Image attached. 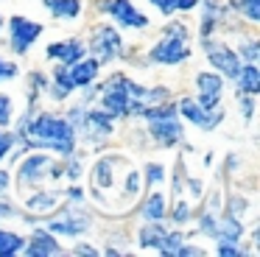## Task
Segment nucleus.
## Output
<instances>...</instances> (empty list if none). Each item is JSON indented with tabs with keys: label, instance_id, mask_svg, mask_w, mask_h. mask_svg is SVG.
Wrapping results in <instances>:
<instances>
[{
	"label": "nucleus",
	"instance_id": "29",
	"mask_svg": "<svg viewBox=\"0 0 260 257\" xmlns=\"http://www.w3.org/2000/svg\"><path fill=\"white\" fill-rule=\"evenodd\" d=\"M238 56H241V61H257L260 59V42L249 34V37H241V45H238Z\"/></svg>",
	"mask_w": 260,
	"mask_h": 257
},
{
	"label": "nucleus",
	"instance_id": "39",
	"mask_svg": "<svg viewBox=\"0 0 260 257\" xmlns=\"http://www.w3.org/2000/svg\"><path fill=\"white\" fill-rule=\"evenodd\" d=\"M199 254H204V249H199V246H193V243H182L179 249H176V257H199Z\"/></svg>",
	"mask_w": 260,
	"mask_h": 257
},
{
	"label": "nucleus",
	"instance_id": "36",
	"mask_svg": "<svg viewBox=\"0 0 260 257\" xmlns=\"http://www.w3.org/2000/svg\"><path fill=\"white\" fill-rule=\"evenodd\" d=\"M148 6H154L162 17H174V0H148Z\"/></svg>",
	"mask_w": 260,
	"mask_h": 257
},
{
	"label": "nucleus",
	"instance_id": "21",
	"mask_svg": "<svg viewBox=\"0 0 260 257\" xmlns=\"http://www.w3.org/2000/svg\"><path fill=\"white\" fill-rule=\"evenodd\" d=\"M235 81V92L241 95H260V67L257 61H241V70L232 78Z\"/></svg>",
	"mask_w": 260,
	"mask_h": 257
},
{
	"label": "nucleus",
	"instance_id": "41",
	"mask_svg": "<svg viewBox=\"0 0 260 257\" xmlns=\"http://www.w3.org/2000/svg\"><path fill=\"white\" fill-rule=\"evenodd\" d=\"M3 25H6V20H3V14H0V31H3Z\"/></svg>",
	"mask_w": 260,
	"mask_h": 257
},
{
	"label": "nucleus",
	"instance_id": "1",
	"mask_svg": "<svg viewBox=\"0 0 260 257\" xmlns=\"http://www.w3.org/2000/svg\"><path fill=\"white\" fill-rule=\"evenodd\" d=\"M14 137H17L20 148L14 151V156L9 159H20L25 151H53L59 156H68L79 148V134L70 126V120L64 115H53V112L28 106L14 123Z\"/></svg>",
	"mask_w": 260,
	"mask_h": 257
},
{
	"label": "nucleus",
	"instance_id": "24",
	"mask_svg": "<svg viewBox=\"0 0 260 257\" xmlns=\"http://www.w3.org/2000/svg\"><path fill=\"white\" fill-rule=\"evenodd\" d=\"M193 215H196L193 201H185L182 196H174L168 212H165V218H171V223H174V227H187V223H193Z\"/></svg>",
	"mask_w": 260,
	"mask_h": 257
},
{
	"label": "nucleus",
	"instance_id": "31",
	"mask_svg": "<svg viewBox=\"0 0 260 257\" xmlns=\"http://www.w3.org/2000/svg\"><path fill=\"white\" fill-rule=\"evenodd\" d=\"M235 98H238V106H241L243 123H252L254 120V112H257V95H241V92H235Z\"/></svg>",
	"mask_w": 260,
	"mask_h": 257
},
{
	"label": "nucleus",
	"instance_id": "8",
	"mask_svg": "<svg viewBox=\"0 0 260 257\" xmlns=\"http://www.w3.org/2000/svg\"><path fill=\"white\" fill-rule=\"evenodd\" d=\"M9 25V50L14 56H25L37 45V39L45 34V25L40 20H31L25 14H12L6 20Z\"/></svg>",
	"mask_w": 260,
	"mask_h": 257
},
{
	"label": "nucleus",
	"instance_id": "10",
	"mask_svg": "<svg viewBox=\"0 0 260 257\" xmlns=\"http://www.w3.org/2000/svg\"><path fill=\"white\" fill-rule=\"evenodd\" d=\"M202 50H204L207 65L213 67L215 73H221L226 81H232V78L238 76V70H241V56H238V50L232 48L230 42L207 37V39H202Z\"/></svg>",
	"mask_w": 260,
	"mask_h": 257
},
{
	"label": "nucleus",
	"instance_id": "11",
	"mask_svg": "<svg viewBox=\"0 0 260 257\" xmlns=\"http://www.w3.org/2000/svg\"><path fill=\"white\" fill-rule=\"evenodd\" d=\"M115 123L118 120H115L112 115H107L104 109L87 104L84 112H81V117H79V123H76L73 128H76L79 137L90 140V143H107V140L115 134Z\"/></svg>",
	"mask_w": 260,
	"mask_h": 257
},
{
	"label": "nucleus",
	"instance_id": "12",
	"mask_svg": "<svg viewBox=\"0 0 260 257\" xmlns=\"http://www.w3.org/2000/svg\"><path fill=\"white\" fill-rule=\"evenodd\" d=\"M62 190H48V187H34V193L25 196L23 201V218L25 221H42V218L53 215L62 207Z\"/></svg>",
	"mask_w": 260,
	"mask_h": 257
},
{
	"label": "nucleus",
	"instance_id": "19",
	"mask_svg": "<svg viewBox=\"0 0 260 257\" xmlns=\"http://www.w3.org/2000/svg\"><path fill=\"white\" fill-rule=\"evenodd\" d=\"M168 232H171V227L162 221H143L140 229H137V249L140 251H157L159 254Z\"/></svg>",
	"mask_w": 260,
	"mask_h": 257
},
{
	"label": "nucleus",
	"instance_id": "17",
	"mask_svg": "<svg viewBox=\"0 0 260 257\" xmlns=\"http://www.w3.org/2000/svg\"><path fill=\"white\" fill-rule=\"evenodd\" d=\"M120 159L123 156L120 154H104V156H98L95 159V165H92V171H90V179H92V193H98V190H112L115 187V168L120 165Z\"/></svg>",
	"mask_w": 260,
	"mask_h": 257
},
{
	"label": "nucleus",
	"instance_id": "34",
	"mask_svg": "<svg viewBox=\"0 0 260 257\" xmlns=\"http://www.w3.org/2000/svg\"><path fill=\"white\" fill-rule=\"evenodd\" d=\"M20 76V65L17 61H9L0 56V81H12V78Z\"/></svg>",
	"mask_w": 260,
	"mask_h": 257
},
{
	"label": "nucleus",
	"instance_id": "25",
	"mask_svg": "<svg viewBox=\"0 0 260 257\" xmlns=\"http://www.w3.org/2000/svg\"><path fill=\"white\" fill-rule=\"evenodd\" d=\"M226 9L246 20L249 28L260 25V0H226Z\"/></svg>",
	"mask_w": 260,
	"mask_h": 257
},
{
	"label": "nucleus",
	"instance_id": "38",
	"mask_svg": "<svg viewBox=\"0 0 260 257\" xmlns=\"http://www.w3.org/2000/svg\"><path fill=\"white\" fill-rule=\"evenodd\" d=\"M17 207H14V201H9V199H0V221H6V218H14L17 215Z\"/></svg>",
	"mask_w": 260,
	"mask_h": 257
},
{
	"label": "nucleus",
	"instance_id": "28",
	"mask_svg": "<svg viewBox=\"0 0 260 257\" xmlns=\"http://www.w3.org/2000/svg\"><path fill=\"white\" fill-rule=\"evenodd\" d=\"M213 254H218V257H249V254H254V251H246V249H241V243L238 240H213Z\"/></svg>",
	"mask_w": 260,
	"mask_h": 257
},
{
	"label": "nucleus",
	"instance_id": "3",
	"mask_svg": "<svg viewBox=\"0 0 260 257\" xmlns=\"http://www.w3.org/2000/svg\"><path fill=\"white\" fill-rule=\"evenodd\" d=\"M45 229H51L56 238H79V235L90 232L92 229V215L84 210V201H68L59 207L53 215H48Z\"/></svg>",
	"mask_w": 260,
	"mask_h": 257
},
{
	"label": "nucleus",
	"instance_id": "30",
	"mask_svg": "<svg viewBox=\"0 0 260 257\" xmlns=\"http://www.w3.org/2000/svg\"><path fill=\"white\" fill-rule=\"evenodd\" d=\"M14 98L9 92H0V128H9L14 123Z\"/></svg>",
	"mask_w": 260,
	"mask_h": 257
},
{
	"label": "nucleus",
	"instance_id": "32",
	"mask_svg": "<svg viewBox=\"0 0 260 257\" xmlns=\"http://www.w3.org/2000/svg\"><path fill=\"white\" fill-rule=\"evenodd\" d=\"M14 148H17V137H14V132L0 128V162H6Z\"/></svg>",
	"mask_w": 260,
	"mask_h": 257
},
{
	"label": "nucleus",
	"instance_id": "22",
	"mask_svg": "<svg viewBox=\"0 0 260 257\" xmlns=\"http://www.w3.org/2000/svg\"><path fill=\"white\" fill-rule=\"evenodd\" d=\"M42 9L53 17V20H79L81 11H84V0H40Z\"/></svg>",
	"mask_w": 260,
	"mask_h": 257
},
{
	"label": "nucleus",
	"instance_id": "27",
	"mask_svg": "<svg viewBox=\"0 0 260 257\" xmlns=\"http://www.w3.org/2000/svg\"><path fill=\"white\" fill-rule=\"evenodd\" d=\"M140 176H143V184H146V187H159V184L168 179V168H165L162 162H146Z\"/></svg>",
	"mask_w": 260,
	"mask_h": 257
},
{
	"label": "nucleus",
	"instance_id": "37",
	"mask_svg": "<svg viewBox=\"0 0 260 257\" xmlns=\"http://www.w3.org/2000/svg\"><path fill=\"white\" fill-rule=\"evenodd\" d=\"M199 0H174V14H187V11H196Z\"/></svg>",
	"mask_w": 260,
	"mask_h": 257
},
{
	"label": "nucleus",
	"instance_id": "7",
	"mask_svg": "<svg viewBox=\"0 0 260 257\" xmlns=\"http://www.w3.org/2000/svg\"><path fill=\"white\" fill-rule=\"evenodd\" d=\"M95 11L98 14H107L118 22V28H126V31H146L151 25L148 14H143L135 6V0H95Z\"/></svg>",
	"mask_w": 260,
	"mask_h": 257
},
{
	"label": "nucleus",
	"instance_id": "4",
	"mask_svg": "<svg viewBox=\"0 0 260 257\" xmlns=\"http://www.w3.org/2000/svg\"><path fill=\"white\" fill-rule=\"evenodd\" d=\"M84 45H87V53L101 61V67L112 65V61H118V59H126L123 37H120V31L115 25H109V22H98L90 31V37L84 39Z\"/></svg>",
	"mask_w": 260,
	"mask_h": 257
},
{
	"label": "nucleus",
	"instance_id": "18",
	"mask_svg": "<svg viewBox=\"0 0 260 257\" xmlns=\"http://www.w3.org/2000/svg\"><path fill=\"white\" fill-rule=\"evenodd\" d=\"M45 92L51 95V101H56V104H64V101H70L76 92H79L76 84H73V78H70V73H68V65H56L51 70Z\"/></svg>",
	"mask_w": 260,
	"mask_h": 257
},
{
	"label": "nucleus",
	"instance_id": "23",
	"mask_svg": "<svg viewBox=\"0 0 260 257\" xmlns=\"http://www.w3.org/2000/svg\"><path fill=\"white\" fill-rule=\"evenodd\" d=\"M143 221H165V212H168V199H165L162 190H151L146 199L137 207Z\"/></svg>",
	"mask_w": 260,
	"mask_h": 257
},
{
	"label": "nucleus",
	"instance_id": "14",
	"mask_svg": "<svg viewBox=\"0 0 260 257\" xmlns=\"http://www.w3.org/2000/svg\"><path fill=\"white\" fill-rule=\"evenodd\" d=\"M199 9H202V17H199V39H207V37H215L218 28H226V3L221 0H199Z\"/></svg>",
	"mask_w": 260,
	"mask_h": 257
},
{
	"label": "nucleus",
	"instance_id": "40",
	"mask_svg": "<svg viewBox=\"0 0 260 257\" xmlns=\"http://www.w3.org/2000/svg\"><path fill=\"white\" fill-rule=\"evenodd\" d=\"M9 187H12V173L6 168H0V196L9 193Z\"/></svg>",
	"mask_w": 260,
	"mask_h": 257
},
{
	"label": "nucleus",
	"instance_id": "33",
	"mask_svg": "<svg viewBox=\"0 0 260 257\" xmlns=\"http://www.w3.org/2000/svg\"><path fill=\"white\" fill-rule=\"evenodd\" d=\"M70 254H76V257H98V254H101V249H95L90 240H76L73 249H70Z\"/></svg>",
	"mask_w": 260,
	"mask_h": 257
},
{
	"label": "nucleus",
	"instance_id": "15",
	"mask_svg": "<svg viewBox=\"0 0 260 257\" xmlns=\"http://www.w3.org/2000/svg\"><path fill=\"white\" fill-rule=\"evenodd\" d=\"M20 254H25V257H59V254H64V249L51 229L37 227L31 232V238H25V246Z\"/></svg>",
	"mask_w": 260,
	"mask_h": 257
},
{
	"label": "nucleus",
	"instance_id": "26",
	"mask_svg": "<svg viewBox=\"0 0 260 257\" xmlns=\"http://www.w3.org/2000/svg\"><path fill=\"white\" fill-rule=\"evenodd\" d=\"M25 246V235L14 232V229L0 227V257H14L20 254Z\"/></svg>",
	"mask_w": 260,
	"mask_h": 257
},
{
	"label": "nucleus",
	"instance_id": "2",
	"mask_svg": "<svg viewBox=\"0 0 260 257\" xmlns=\"http://www.w3.org/2000/svg\"><path fill=\"white\" fill-rule=\"evenodd\" d=\"M140 117L146 120V132L154 145H159V148H176V145L185 143V123H182L179 112H176L174 98L143 106Z\"/></svg>",
	"mask_w": 260,
	"mask_h": 257
},
{
	"label": "nucleus",
	"instance_id": "9",
	"mask_svg": "<svg viewBox=\"0 0 260 257\" xmlns=\"http://www.w3.org/2000/svg\"><path fill=\"white\" fill-rule=\"evenodd\" d=\"M20 165H17V173H14V179H17V187L25 190V187H40L45 179H51V162L53 156H48V151H25L23 156H20Z\"/></svg>",
	"mask_w": 260,
	"mask_h": 257
},
{
	"label": "nucleus",
	"instance_id": "6",
	"mask_svg": "<svg viewBox=\"0 0 260 257\" xmlns=\"http://www.w3.org/2000/svg\"><path fill=\"white\" fill-rule=\"evenodd\" d=\"M176 112H179L182 123H190V126H196L199 132H204V134L215 132V128L226 120V109L221 104L215 106V109H204L193 95H182V98L176 101Z\"/></svg>",
	"mask_w": 260,
	"mask_h": 257
},
{
	"label": "nucleus",
	"instance_id": "13",
	"mask_svg": "<svg viewBox=\"0 0 260 257\" xmlns=\"http://www.w3.org/2000/svg\"><path fill=\"white\" fill-rule=\"evenodd\" d=\"M193 87H196V101L204 106V109H215L224 98L226 89V78L215 70H199L193 76Z\"/></svg>",
	"mask_w": 260,
	"mask_h": 257
},
{
	"label": "nucleus",
	"instance_id": "16",
	"mask_svg": "<svg viewBox=\"0 0 260 257\" xmlns=\"http://www.w3.org/2000/svg\"><path fill=\"white\" fill-rule=\"evenodd\" d=\"M87 53V45L81 37H68V39H56V42L45 45V59L56 61V65H73Z\"/></svg>",
	"mask_w": 260,
	"mask_h": 257
},
{
	"label": "nucleus",
	"instance_id": "35",
	"mask_svg": "<svg viewBox=\"0 0 260 257\" xmlns=\"http://www.w3.org/2000/svg\"><path fill=\"white\" fill-rule=\"evenodd\" d=\"M62 196H64V199H70V201H79V204H81V201H87V190L81 187L79 182H70V187L62 190Z\"/></svg>",
	"mask_w": 260,
	"mask_h": 257
},
{
	"label": "nucleus",
	"instance_id": "5",
	"mask_svg": "<svg viewBox=\"0 0 260 257\" xmlns=\"http://www.w3.org/2000/svg\"><path fill=\"white\" fill-rule=\"evenodd\" d=\"M146 59L159 67H179L193 59V48L187 37H176V34H159V39L146 50Z\"/></svg>",
	"mask_w": 260,
	"mask_h": 257
},
{
	"label": "nucleus",
	"instance_id": "20",
	"mask_svg": "<svg viewBox=\"0 0 260 257\" xmlns=\"http://www.w3.org/2000/svg\"><path fill=\"white\" fill-rule=\"evenodd\" d=\"M68 73H70V78H73L76 89H87L98 81V76H101V61H98L95 56L84 53L79 61L68 65Z\"/></svg>",
	"mask_w": 260,
	"mask_h": 257
}]
</instances>
